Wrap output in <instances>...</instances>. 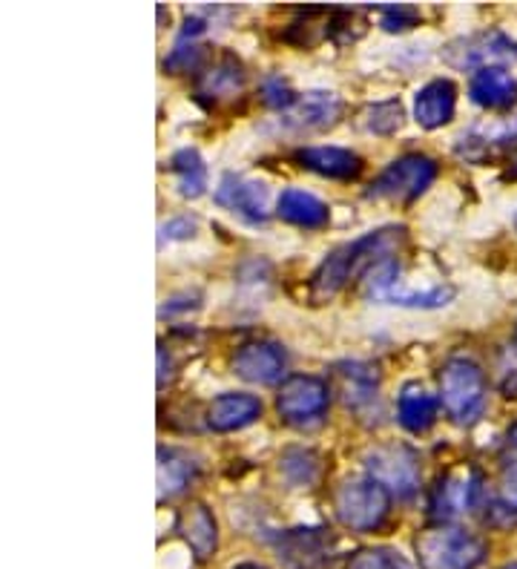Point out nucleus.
Segmentation results:
<instances>
[{"mask_svg":"<svg viewBox=\"0 0 517 569\" xmlns=\"http://www.w3.org/2000/svg\"><path fill=\"white\" fill-rule=\"evenodd\" d=\"M469 96L475 104L486 107V110H509L517 104V81L504 67L475 70L469 81Z\"/></svg>","mask_w":517,"mask_h":569,"instance_id":"16","label":"nucleus"},{"mask_svg":"<svg viewBox=\"0 0 517 569\" xmlns=\"http://www.w3.org/2000/svg\"><path fill=\"white\" fill-rule=\"evenodd\" d=\"M495 527H515L517 523V451H504V469H500V483L489 500L486 512Z\"/></svg>","mask_w":517,"mask_h":569,"instance_id":"20","label":"nucleus"},{"mask_svg":"<svg viewBox=\"0 0 517 569\" xmlns=\"http://www.w3.org/2000/svg\"><path fill=\"white\" fill-rule=\"evenodd\" d=\"M294 159L325 179L351 181L362 173V159L342 147H299Z\"/></svg>","mask_w":517,"mask_h":569,"instance_id":"14","label":"nucleus"},{"mask_svg":"<svg viewBox=\"0 0 517 569\" xmlns=\"http://www.w3.org/2000/svg\"><path fill=\"white\" fill-rule=\"evenodd\" d=\"M176 529H179V535L187 541V547L193 549L199 561H207V558L213 556L216 521L205 503H190V507L181 509Z\"/></svg>","mask_w":517,"mask_h":569,"instance_id":"19","label":"nucleus"},{"mask_svg":"<svg viewBox=\"0 0 517 569\" xmlns=\"http://www.w3.org/2000/svg\"><path fill=\"white\" fill-rule=\"evenodd\" d=\"M236 569H262V567H253V563H245V567H236Z\"/></svg>","mask_w":517,"mask_h":569,"instance_id":"33","label":"nucleus"},{"mask_svg":"<svg viewBox=\"0 0 517 569\" xmlns=\"http://www.w3.org/2000/svg\"><path fill=\"white\" fill-rule=\"evenodd\" d=\"M282 472L288 475L290 483H297V487H310V483L317 480L319 463L310 451L294 449L282 458Z\"/></svg>","mask_w":517,"mask_h":569,"instance_id":"28","label":"nucleus"},{"mask_svg":"<svg viewBox=\"0 0 517 569\" xmlns=\"http://www.w3.org/2000/svg\"><path fill=\"white\" fill-rule=\"evenodd\" d=\"M362 124H366V130L379 132V136L397 132L402 127V104L400 101H382V104L368 107Z\"/></svg>","mask_w":517,"mask_h":569,"instance_id":"27","label":"nucleus"},{"mask_svg":"<svg viewBox=\"0 0 517 569\" xmlns=\"http://www.w3.org/2000/svg\"><path fill=\"white\" fill-rule=\"evenodd\" d=\"M339 112H342V104L334 92H305V96H297L294 107L285 110V124L294 127V130H328L339 121Z\"/></svg>","mask_w":517,"mask_h":569,"instance_id":"13","label":"nucleus"},{"mask_svg":"<svg viewBox=\"0 0 517 569\" xmlns=\"http://www.w3.org/2000/svg\"><path fill=\"white\" fill-rule=\"evenodd\" d=\"M262 417V403L253 395H219L207 409V423L213 431H236L256 423Z\"/></svg>","mask_w":517,"mask_h":569,"instance_id":"17","label":"nucleus"},{"mask_svg":"<svg viewBox=\"0 0 517 569\" xmlns=\"http://www.w3.org/2000/svg\"><path fill=\"white\" fill-rule=\"evenodd\" d=\"M245 90V70L233 56H221L199 78V96L210 101H228Z\"/></svg>","mask_w":517,"mask_h":569,"instance_id":"21","label":"nucleus"},{"mask_svg":"<svg viewBox=\"0 0 517 569\" xmlns=\"http://www.w3.org/2000/svg\"><path fill=\"white\" fill-rule=\"evenodd\" d=\"M515 228H517V216H515Z\"/></svg>","mask_w":517,"mask_h":569,"instance_id":"35","label":"nucleus"},{"mask_svg":"<svg viewBox=\"0 0 517 569\" xmlns=\"http://www.w3.org/2000/svg\"><path fill=\"white\" fill-rule=\"evenodd\" d=\"M379 14H382V29L386 32H406V29H411L414 23L420 21V12L414 7H386L379 9Z\"/></svg>","mask_w":517,"mask_h":569,"instance_id":"29","label":"nucleus"},{"mask_svg":"<svg viewBox=\"0 0 517 569\" xmlns=\"http://www.w3.org/2000/svg\"><path fill=\"white\" fill-rule=\"evenodd\" d=\"M199 475V463L190 451L172 449V446H161L159 449V500L179 498L193 478Z\"/></svg>","mask_w":517,"mask_h":569,"instance_id":"18","label":"nucleus"},{"mask_svg":"<svg viewBox=\"0 0 517 569\" xmlns=\"http://www.w3.org/2000/svg\"><path fill=\"white\" fill-rule=\"evenodd\" d=\"M345 569H417L402 552L391 547H374V549H359L354 552L351 561Z\"/></svg>","mask_w":517,"mask_h":569,"instance_id":"26","label":"nucleus"},{"mask_svg":"<svg viewBox=\"0 0 517 569\" xmlns=\"http://www.w3.org/2000/svg\"><path fill=\"white\" fill-rule=\"evenodd\" d=\"M216 202L221 208H228L230 213L241 216L248 224L268 222V188H265L262 181H250L228 173L219 181Z\"/></svg>","mask_w":517,"mask_h":569,"instance_id":"11","label":"nucleus"},{"mask_svg":"<svg viewBox=\"0 0 517 569\" xmlns=\"http://www.w3.org/2000/svg\"><path fill=\"white\" fill-rule=\"evenodd\" d=\"M440 400L457 426L475 423L486 409V377L480 366L466 357L448 360L440 371Z\"/></svg>","mask_w":517,"mask_h":569,"instance_id":"3","label":"nucleus"},{"mask_svg":"<svg viewBox=\"0 0 517 569\" xmlns=\"http://www.w3.org/2000/svg\"><path fill=\"white\" fill-rule=\"evenodd\" d=\"M504 569H517V563H509V567H504Z\"/></svg>","mask_w":517,"mask_h":569,"instance_id":"34","label":"nucleus"},{"mask_svg":"<svg viewBox=\"0 0 517 569\" xmlns=\"http://www.w3.org/2000/svg\"><path fill=\"white\" fill-rule=\"evenodd\" d=\"M480 472L475 466L463 463L448 469L440 480H437L435 498H431V509H435V518L440 521H451L457 515H466L477 507V498H480Z\"/></svg>","mask_w":517,"mask_h":569,"instance_id":"9","label":"nucleus"},{"mask_svg":"<svg viewBox=\"0 0 517 569\" xmlns=\"http://www.w3.org/2000/svg\"><path fill=\"white\" fill-rule=\"evenodd\" d=\"M437 176V164L428 156L411 153L391 161L368 188V199L377 202H414L420 199Z\"/></svg>","mask_w":517,"mask_h":569,"instance_id":"5","label":"nucleus"},{"mask_svg":"<svg viewBox=\"0 0 517 569\" xmlns=\"http://www.w3.org/2000/svg\"><path fill=\"white\" fill-rule=\"evenodd\" d=\"M402 244H406V228H379L357 239V242L334 250L331 257L319 264L317 273L310 277V297H314V302H328L351 279L368 277L377 264L397 257V250Z\"/></svg>","mask_w":517,"mask_h":569,"instance_id":"1","label":"nucleus"},{"mask_svg":"<svg viewBox=\"0 0 517 569\" xmlns=\"http://www.w3.org/2000/svg\"><path fill=\"white\" fill-rule=\"evenodd\" d=\"M417 556L422 569H477L486 558V547L466 529L437 523L417 535Z\"/></svg>","mask_w":517,"mask_h":569,"instance_id":"2","label":"nucleus"},{"mask_svg":"<svg viewBox=\"0 0 517 569\" xmlns=\"http://www.w3.org/2000/svg\"><path fill=\"white\" fill-rule=\"evenodd\" d=\"M443 56L457 70H466V67L486 70V67H497L495 61H517V41L506 38L504 32H480V36L448 43Z\"/></svg>","mask_w":517,"mask_h":569,"instance_id":"10","label":"nucleus"},{"mask_svg":"<svg viewBox=\"0 0 517 569\" xmlns=\"http://www.w3.org/2000/svg\"><path fill=\"white\" fill-rule=\"evenodd\" d=\"M170 380H172V360L165 351V346H161L159 348V389H165Z\"/></svg>","mask_w":517,"mask_h":569,"instance_id":"32","label":"nucleus"},{"mask_svg":"<svg viewBox=\"0 0 517 569\" xmlns=\"http://www.w3.org/2000/svg\"><path fill=\"white\" fill-rule=\"evenodd\" d=\"M391 495L377 480H345L334 495V512L339 523L354 532H374L386 523Z\"/></svg>","mask_w":517,"mask_h":569,"instance_id":"4","label":"nucleus"},{"mask_svg":"<svg viewBox=\"0 0 517 569\" xmlns=\"http://www.w3.org/2000/svg\"><path fill=\"white\" fill-rule=\"evenodd\" d=\"M455 83L446 81V78H437V81L426 83L414 96V119L420 121V127H426V130H437V127H446L448 121L455 119Z\"/></svg>","mask_w":517,"mask_h":569,"instance_id":"15","label":"nucleus"},{"mask_svg":"<svg viewBox=\"0 0 517 569\" xmlns=\"http://www.w3.org/2000/svg\"><path fill=\"white\" fill-rule=\"evenodd\" d=\"M196 233V219L190 216H176L170 222L161 224V244L165 242H181V239H190Z\"/></svg>","mask_w":517,"mask_h":569,"instance_id":"31","label":"nucleus"},{"mask_svg":"<svg viewBox=\"0 0 517 569\" xmlns=\"http://www.w3.org/2000/svg\"><path fill=\"white\" fill-rule=\"evenodd\" d=\"M366 469L391 498H411L420 489V463L406 446H377L366 455Z\"/></svg>","mask_w":517,"mask_h":569,"instance_id":"6","label":"nucleus"},{"mask_svg":"<svg viewBox=\"0 0 517 569\" xmlns=\"http://www.w3.org/2000/svg\"><path fill=\"white\" fill-rule=\"evenodd\" d=\"M328 395H331L328 382H322L319 377H288L279 395H276V411L290 426L317 423L325 409H328Z\"/></svg>","mask_w":517,"mask_h":569,"instance_id":"7","label":"nucleus"},{"mask_svg":"<svg viewBox=\"0 0 517 569\" xmlns=\"http://www.w3.org/2000/svg\"><path fill=\"white\" fill-rule=\"evenodd\" d=\"M276 213H279L282 222L297 224V228H322L328 222V204L322 199H317L314 193H305V190L297 188L285 190L279 196Z\"/></svg>","mask_w":517,"mask_h":569,"instance_id":"23","label":"nucleus"},{"mask_svg":"<svg viewBox=\"0 0 517 569\" xmlns=\"http://www.w3.org/2000/svg\"><path fill=\"white\" fill-rule=\"evenodd\" d=\"M288 368V357H285L282 346L276 342H245L233 355V371L248 382H259V386H270L279 382Z\"/></svg>","mask_w":517,"mask_h":569,"instance_id":"12","label":"nucleus"},{"mask_svg":"<svg viewBox=\"0 0 517 569\" xmlns=\"http://www.w3.org/2000/svg\"><path fill=\"white\" fill-rule=\"evenodd\" d=\"M397 415H400L402 429L411 435H422L435 426L437 420V400L422 389L420 382H406L397 400Z\"/></svg>","mask_w":517,"mask_h":569,"instance_id":"22","label":"nucleus"},{"mask_svg":"<svg viewBox=\"0 0 517 569\" xmlns=\"http://www.w3.org/2000/svg\"><path fill=\"white\" fill-rule=\"evenodd\" d=\"M282 569H325L334 558V538L328 529H288L274 541Z\"/></svg>","mask_w":517,"mask_h":569,"instance_id":"8","label":"nucleus"},{"mask_svg":"<svg viewBox=\"0 0 517 569\" xmlns=\"http://www.w3.org/2000/svg\"><path fill=\"white\" fill-rule=\"evenodd\" d=\"M172 173L179 176V188L181 196L187 199H199L207 188V167L201 161L199 150L193 147H187V150H179V153L172 156Z\"/></svg>","mask_w":517,"mask_h":569,"instance_id":"25","label":"nucleus"},{"mask_svg":"<svg viewBox=\"0 0 517 569\" xmlns=\"http://www.w3.org/2000/svg\"><path fill=\"white\" fill-rule=\"evenodd\" d=\"M339 386H342V400L348 409L362 411L377 400L379 391V377L377 368L359 366V362H345L337 368Z\"/></svg>","mask_w":517,"mask_h":569,"instance_id":"24","label":"nucleus"},{"mask_svg":"<svg viewBox=\"0 0 517 569\" xmlns=\"http://www.w3.org/2000/svg\"><path fill=\"white\" fill-rule=\"evenodd\" d=\"M262 92H265V101H268L270 107H276V110H290L294 101H297V96L288 90V83H282L279 78H268Z\"/></svg>","mask_w":517,"mask_h":569,"instance_id":"30","label":"nucleus"}]
</instances>
